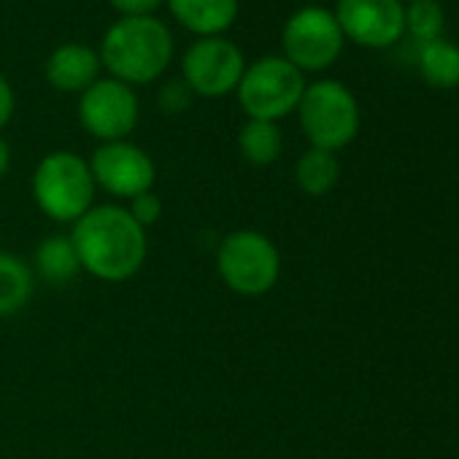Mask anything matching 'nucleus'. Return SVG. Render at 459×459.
Returning a JSON list of instances; mask_svg holds the SVG:
<instances>
[{
	"label": "nucleus",
	"instance_id": "obj_14",
	"mask_svg": "<svg viewBox=\"0 0 459 459\" xmlns=\"http://www.w3.org/2000/svg\"><path fill=\"white\" fill-rule=\"evenodd\" d=\"M82 273V263L79 255L74 249L71 236L55 233L47 236L33 255V276L41 279L49 287H68L71 281H76V276Z\"/></svg>",
	"mask_w": 459,
	"mask_h": 459
},
{
	"label": "nucleus",
	"instance_id": "obj_9",
	"mask_svg": "<svg viewBox=\"0 0 459 459\" xmlns=\"http://www.w3.org/2000/svg\"><path fill=\"white\" fill-rule=\"evenodd\" d=\"M141 119V100L135 90L111 76L98 79L79 95V122L100 143L127 141Z\"/></svg>",
	"mask_w": 459,
	"mask_h": 459
},
{
	"label": "nucleus",
	"instance_id": "obj_6",
	"mask_svg": "<svg viewBox=\"0 0 459 459\" xmlns=\"http://www.w3.org/2000/svg\"><path fill=\"white\" fill-rule=\"evenodd\" d=\"M306 92V74H300L287 57L268 55L247 65L238 82V103L249 119L279 122L298 111Z\"/></svg>",
	"mask_w": 459,
	"mask_h": 459
},
{
	"label": "nucleus",
	"instance_id": "obj_8",
	"mask_svg": "<svg viewBox=\"0 0 459 459\" xmlns=\"http://www.w3.org/2000/svg\"><path fill=\"white\" fill-rule=\"evenodd\" d=\"M247 57L236 41L208 36L189 44L181 57V79L197 98H224L238 90Z\"/></svg>",
	"mask_w": 459,
	"mask_h": 459
},
{
	"label": "nucleus",
	"instance_id": "obj_10",
	"mask_svg": "<svg viewBox=\"0 0 459 459\" xmlns=\"http://www.w3.org/2000/svg\"><path fill=\"white\" fill-rule=\"evenodd\" d=\"M333 14L343 39L365 49H389L405 36L403 0H338Z\"/></svg>",
	"mask_w": 459,
	"mask_h": 459
},
{
	"label": "nucleus",
	"instance_id": "obj_13",
	"mask_svg": "<svg viewBox=\"0 0 459 459\" xmlns=\"http://www.w3.org/2000/svg\"><path fill=\"white\" fill-rule=\"evenodd\" d=\"M176 22L197 39L224 36L238 20L241 0H165Z\"/></svg>",
	"mask_w": 459,
	"mask_h": 459
},
{
	"label": "nucleus",
	"instance_id": "obj_23",
	"mask_svg": "<svg viewBox=\"0 0 459 459\" xmlns=\"http://www.w3.org/2000/svg\"><path fill=\"white\" fill-rule=\"evenodd\" d=\"M14 108H17V95H14V87L12 82L0 74V130H4L12 117H14Z\"/></svg>",
	"mask_w": 459,
	"mask_h": 459
},
{
	"label": "nucleus",
	"instance_id": "obj_12",
	"mask_svg": "<svg viewBox=\"0 0 459 459\" xmlns=\"http://www.w3.org/2000/svg\"><path fill=\"white\" fill-rule=\"evenodd\" d=\"M100 55L98 49L87 47V44H63L57 47L44 65V76L47 82L65 95H82L84 90H90L98 79H100Z\"/></svg>",
	"mask_w": 459,
	"mask_h": 459
},
{
	"label": "nucleus",
	"instance_id": "obj_22",
	"mask_svg": "<svg viewBox=\"0 0 459 459\" xmlns=\"http://www.w3.org/2000/svg\"><path fill=\"white\" fill-rule=\"evenodd\" d=\"M108 4L119 17H154L165 0H108Z\"/></svg>",
	"mask_w": 459,
	"mask_h": 459
},
{
	"label": "nucleus",
	"instance_id": "obj_16",
	"mask_svg": "<svg viewBox=\"0 0 459 459\" xmlns=\"http://www.w3.org/2000/svg\"><path fill=\"white\" fill-rule=\"evenodd\" d=\"M416 65L421 79L435 90H454L459 87V47L446 39H435L419 44Z\"/></svg>",
	"mask_w": 459,
	"mask_h": 459
},
{
	"label": "nucleus",
	"instance_id": "obj_15",
	"mask_svg": "<svg viewBox=\"0 0 459 459\" xmlns=\"http://www.w3.org/2000/svg\"><path fill=\"white\" fill-rule=\"evenodd\" d=\"M36 292L33 268L12 252H0V319L20 314Z\"/></svg>",
	"mask_w": 459,
	"mask_h": 459
},
{
	"label": "nucleus",
	"instance_id": "obj_1",
	"mask_svg": "<svg viewBox=\"0 0 459 459\" xmlns=\"http://www.w3.org/2000/svg\"><path fill=\"white\" fill-rule=\"evenodd\" d=\"M71 241L82 271L106 284H122L138 276L149 255L146 230L130 216L125 205H92L76 224Z\"/></svg>",
	"mask_w": 459,
	"mask_h": 459
},
{
	"label": "nucleus",
	"instance_id": "obj_5",
	"mask_svg": "<svg viewBox=\"0 0 459 459\" xmlns=\"http://www.w3.org/2000/svg\"><path fill=\"white\" fill-rule=\"evenodd\" d=\"M295 114L300 119L303 135L314 149L341 152L359 133V103L354 92L335 79L306 84Z\"/></svg>",
	"mask_w": 459,
	"mask_h": 459
},
{
	"label": "nucleus",
	"instance_id": "obj_24",
	"mask_svg": "<svg viewBox=\"0 0 459 459\" xmlns=\"http://www.w3.org/2000/svg\"><path fill=\"white\" fill-rule=\"evenodd\" d=\"M9 168H12V146L4 135H0V178L9 173Z\"/></svg>",
	"mask_w": 459,
	"mask_h": 459
},
{
	"label": "nucleus",
	"instance_id": "obj_18",
	"mask_svg": "<svg viewBox=\"0 0 459 459\" xmlns=\"http://www.w3.org/2000/svg\"><path fill=\"white\" fill-rule=\"evenodd\" d=\"M238 149L247 162H252L257 168H268L284 152V133H281L279 122L247 119V125L238 130Z\"/></svg>",
	"mask_w": 459,
	"mask_h": 459
},
{
	"label": "nucleus",
	"instance_id": "obj_4",
	"mask_svg": "<svg viewBox=\"0 0 459 459\" xmlns=\"http://www.w3.org/2000/svg\"><path fill=\"white\" fill-rule=\"evenodd\" d=\"M216 273L241 298L268 295L281 276V252L260 230H233L219 241Z\"/></svg>",
	"mask_w": 459,
	"mask_h": 459
},
{
	"label": "nucleus",
	"instance_id": "obj_3",
	"mask_svg": "<svg viewBox=\"0 0 459 459\" xmlns=\"http://www.w3.org/2000/svg\"><path fill=\"white\" fill-rule=\"evenodd\" d=\"M95 189L90 162L76 152L47 154L30 178L39 211L57 224H76L95 205Z\"/></svg>",
	"mask_w": 459,
	"mask_h": 459
},
{
	"label": "nucleus",
	"instance_id": "obj_19",
	"mask_svg": "<svg viewBox=\"0 0 459 459\" xmlns=\"http://www.w3.org/2000/svg\"><path fill=\"white\" fill-rule=\"evenodd\" d=\"M443 25L446 17L437 0H411L405 6V36H411L416 44L443 39Z\"/></svg>",
	"mask_w": 459,
	"mask_h": 459
},
{
	"label": "nucleus",
	"instance_id": "obj_20",
	"mask_svg": "<svg viewBox=\"0 0 459 459\" xmlns=\"http://www.w3.org/2000/svg\"><path fill=\"white\" fill-rule=\"evenodd\" d=\"M127 211H130V216L143 227V230H149L152 224H157L160 221V216H162V200L149 189V192H143V195H135L133 200H130V205H125Z\"/></svg>",
	"mask_w": 459,
	"mask_h": 459
},
{
	"label": "nucleus",
	"instance_id": "obj_11",
	"mask_svg": "<svg viewBox=\"0 0 459 459\" xmlns=\"http://www.w3.org/2000/svg\"><path fill=\"white\" fill-rule=\"evenodd\" d=\"M87 162H90L95 186L122 200H133L135 195L149 192L157 178L154 160L130 141L100 143Z\"/></svg>",
	"mask_w": 459,
	"mask_h": 459
},
{
	"label": "nucleus",
	"instance_id": "obj_21",
	"mask_svg": "<svg viewBox=\"0 0 459 459\" xmlns=\"http://www.w3.org/2000/svg\"><path fill=\"white\" fill-rule=\"evenodd\" d=\"M192 90L186 87V82L184 79H173V82H168V84H162V90H160V108L165 111V114H181V111H186L189 108V103H192Z\"/></svg>",
	"mask_w": 459,
	"mask_h": 459
},
{
	"label": "nucleus",
	"instance_id": "obj_7",
	"mask_svg": "<svg viewBox=\"0 0 459 459\" xmlns=\"http://www.w3.org/2000/svg\"><path fill=\"white\" fill-rule=\"evenodd\" d=\"M343 33L335 14L325 6L298 9L281 30V49L300 74H319L335 65L343 52Z\"/></svg>",
	"mask_w": 459,
	"mask_h": 459
},
{
	"label": "nucleus",
	"instance_id": "obj_2",
	"mask_svg": "<svg viewBox=\"0 0 459 459\" xmlns=\"http://www.w3.org/2000/svg\"><path fill=\"white\" fill-rule=\"evenodd\" d=\"M100 65L130 87L152 84L173 63V36L157 17H119L100 41Z\"/></svg>",
	"mask_w": 459,
	"mask_h": 459
},
{
	"label": "nucleus",
	"instance_id": "obj_17",
	"mask_svg": "<svg viewBox=\"0 0 459 459\" xmlns=\"http://www.w3.org/2000/svg\"><path fill=\"white\" fill-rule=\"evenodd\" d=\"M338 178H341V162L335 152L311 146L295 162V181L300 192H306L308 197H325L327 192L335 189Z\"/></svg>",
	"mask_w": 459,
	"mask_h": 459
}]
</instances>
